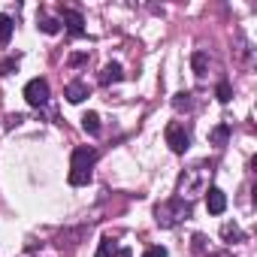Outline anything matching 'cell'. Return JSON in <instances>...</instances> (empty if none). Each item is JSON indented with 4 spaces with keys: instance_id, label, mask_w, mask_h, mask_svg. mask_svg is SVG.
<instances>
[{
    "instance_id": "1",
    "label": "cell",
    "mask_w": 257,
    "mask_h": 257,
    "mask_svg": "<svg viewBox=\"0 0 257 257\" xmlns=\"http://www.w3.org/2000/svg\"><path fill=\"white\" fill-rule=\"evenodd\" d=\"M209 179H212V170L209 167H191V170H185L182 176H179V188H176V194H179V200H185V203H191L194 197H200V194H206L209 191Z\"/></svg>"
},
{
    "instance_id": "2",
    "label": "cell",
    "mask_w": 257,
    "mask_h": 257,
    "mask_svg": "<svg viewBox=\"0 0 257 257\" xmlns=\"http://www.w3.org/2000/svg\"><path fill=\"white\" fill-rule=\"evenodd\" d=\"M97 158H100L97 149H88V146L73 152V158H70V185L73 188H82V185L91 182V170H94Z\"/></svg>"
},
{
    "instance_id": "3",
    "label": "cell",
    "mask_w": 257,
    "mask_h": 257,
    "mask_svg": "<svg viewBox=\"0 0 257 257\" xmlns=\"http://www.w3.org/2000/svg\"><path fill=\"white\" fill-rule=\"evenodd\" d=\"M185 218H191V203H185V200H179V197H173V200H167V203H161L158 209H155V221L161 224V227H176V224H182Z\"/></svg>"
},
{
    "instance_id": "4",
    "label": "cell",
    "mask_w": 257,
    "mask_h": 257,
    "mask_svg": "<svg viewBox=\"0 0 257 257\" xmlns=\"http://www.w3.org/2000/svg\"><path fill=\"white\" fill-rule=\"evenodd\" d=\"M164 137H167V146H170L176 155H185L188 146H191V134H188V127H185L182 121H170L167 131H164Z\"/></svg>"
},
{
    "instance_id": "5",
    "label": "cell",
    "mask_w": 257,
    "mask_h": 257,
    "mask_svg": "<svg viewBox=\"0 0 257 257\" xmlns=\"http://www.w3.org/2000/svg\"><path fill=\"white\" fill-rule=\"evenodd\" d=\"M25 100L31 103V106H46L49 103V82L46 79H31L28 85H25Z\"/></svg>"
},
{
    "instance_id": "6",
    "label": "cell",
    "mask_w": 257,
    "mask_h": 257,
    "mask_svg": "<svg viewBox=\"0 0 257 257\" xmlns=\"http://www.w3.org/2000/svg\"><path fill=\"white\" fill-rule=\"evenodd\" d=\"M206 209H209L212 215H224V209H227V194H224L221 188H209V191H206Z\"/></svg>"
},
{
    "instance_id": "7",
    "label": "cell",
    "mask_w": 257,
    "mask_h": 257,
    "mask_svg": "<svg viewBox=\"0 0 257 257\" xmlns=\"http://www.w3.org/2000/svg\"><path fill=\"white\" fill-rule=\"evenodd\" d=\"M61 22L67 25V31H70L73 37H82V34H85V28H82V25H85V19H82L76 10H61Z\"/></svg>"
},
{
    "instance_id": "8",
    "label": "cell",
    "mask_w": 257,
    "mask_h": 257,
    "mask_svg": "<svg viewBox=\"0 0 257 257\" xmlns=\"http://www.w3.org/2000/svg\"><path fill=\"white\" fill-rule=\"evenodd\" d=\"M64 97H67V100H70V103H82V100H85V97H88V85H85V82H79V79H76V82H70V85H67V88H64Z\"/></svg>"
},
{
    "instance_id": "9",
    "label": "cell",
    "mask_w": 257,
    "mask_h": 257,
    "mask_svg": "<svg viewBox=\"0 0 257 257\" xmlns=\"http://www.w3.org/2000/svg\"><path fill=\"white\" fill-rule=\"evenodd\" d=\"M121 79H124L121 64H106L103 73H100V85H115V82H121Z\"/></svg>"
},
{
    "instance_id": "10",
    "label": "cell",
    "mask_w": 257,
    "mask_h": 257,
    "mask_svg": "<svg viewBox=\"0 0 257 257\" xmlns=\"http://www.w3.org/2000/svg\"><path fill=\"white\" fill-rule=\"evenodd\" d=\"M191 67H194L197 79H206V73H209V58H206V52H194V58H191Z\"/></svg>"
},
{
    "instance_id": "11",
    "label": "cell",
    "mask_w": 257,
    "mask_h": 257,
    "mask_svg": "<svg viewBox=\"0 0 257 257\" xmlns=\"http://www.w3.org/2000/svg\"><path fill=\"white\" fill-rule=\"evenodd\" d=\"M82 127H85V134L97 137V134H100V115H97V112H85V115H82Z\"/></svg>"
},
{
    "instance_id": "12",
    "label": "cell",
    "mask_w": 257,
    "mask_h": 257,
    "mask_svg": "<svg viewBox=\"0 0 257 257\" xmlns=\"http://www.w3.org/2000/svg\"><path fill=\"white\" fill-rule=\"evenodd\" d=\"M209 140H212V146H218V149H221V146L230 140V124H218L215 131L209 134Z\"/></svg>"
},
{
    "instance_id": "13",
    "label": "cell",
    "mask_w": 257,
    "mask_h": 257,
    "mask_svg": "<svg viewBox=\"0 0 257 257\" xmlns=\"http://www.w3.org/2000/svg\"><path fill=\"white\" fill-rule=\"evenodd\" d=\"M115 251H118V245H115L109 236H103L100 245H97V254H94V257H115Z\"/></svg>"
},
{
    "instance_id": "14",
    "label": "cell",
    "mask_w": 257,
    "mask_h": 257,
    "mask_svg": "<svg viewBox=\"0 0 257 257\" xmlns=\"http://www.w3.org/2000/svg\"><path fill=\"white\" fill-rule=\"evenodd\" d=\"M10 37H13V19L0 13V46H7Z\"/></svg>"
},
{
    "instance_id": "15",
    "label": "cell",
    "mask_w": 257,
    "mask_h": 257,
    "mask_svg": "<svg viewBox=\"0 0 257 257\" xmlns=\"http://www.w3.org/2000/svg\"><path fill=\"white\" fill-rule=\"evenodd\" d=\"M37 25H40L43 34H58V31H61V22H58V19H49V16H40Z\"/></svg>"
},
{
    "instance_id": "16",
    "label": "cell",
    "mask_w": 257,
    "mask_h": 257,
    "mask_svg": "<svg viewBox=\"0 0 257 257\" xmlns=\"http://www.w3.org/2000/svg\"><path fill=\"white\" fill-rule=\"evenodd\" d=\"M191 97H194V94H188V91H182V94H176V97H173V106H176L179 112H182V109L188 112V109H194V100H191Z\"/></svg>"
},
{
    "instance_id": "17",
    "label": "cell",
    "mask_w": 257,
    "mask_h": 257,
    "mask_svg": "<svg viewBox=\"0 0 257 257\" xmlns=\"http://www.w3.org/2000/svg\"><path fill=\"white\" fill-rule=\"evenodd\" d=\"M221 236H224V242H242V230L236 224H224L221 227Z\"/></svg>"
},
{
    "instance_id": "18",
    "label": "cell",
    "mask_w": 257,
    "mask_h": 257,
    "mask_svg": "<svg viewBox=\"0 0 257 257\" xmlns=\"http://www.w3.org/2000/svg\"><path fill=\"white\" fill-rule=\"evenodd\" d=\"M230 97H233L230 82H221V85H218V100H221V103H230Z\"/></svg>"
},
{
    "instance_id": "19",
    "label": "cell",
    "mask_w": 257,
    "mask_h": 257,
    "mask_svg": "<svg viewBox=\"0 0 257 257\" xmlns=\"http://www.w3.org/2000/svg\"><path fill=\"white\" fill-rule=\"evenodd\" d=\"M143 257H167V248L164 245H152V248H146Z\"/></svg>"
},
{
    "instance_id": "20",
    "label": "cell",
    "mask_w": 257,
    "mask_h": 257,
    "mask_svg": "<svg viewBox=\"0 0 257 257\" xmlns=\"http://www.w3.org/2000/svg\"><path fill=\"white\" fill-rule=\"evenodd\" d=\"M16 67H19V61H13V58H10V61L0 64V73H10V70H16Z\"/></svg>"
},
{
    "instance_id": "21",
    "label": "cell",
    "mask_w": 257,
    "mask_h": 257,
    "mask_svg": "<svg viewBox=\"0 0 257 257\" xmlns=\"http://www.w3.org/2000/svg\"><path fill=\"white\" fill-rule=\"evenodd\" d=\"M85 61H88V55H73V58H70L73 67H76V64H85Z\"/></svg>"
},
{
    "instance_id": "22",
    "label": "cell",
    "mask_w": 257,
    "mask_h": 257,
    "mask_svg": "<svg viewBox=\"0 0 257 257\" xmlns=\"http://www.w3.org/2000/svg\"><path fill=\"white\" fill-rule=\"evenodd\" d=\"M115 257H134V254H131V248H121V251H115Z\"/></svg>"
}]
</instances>
